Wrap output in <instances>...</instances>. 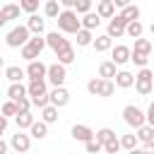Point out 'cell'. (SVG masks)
Instances as JSON below:
<instances>
[{
    "label": "cell",
    "instance_id": "6da1fadb",
    "mask_svg": "<svg viewBox=\"0 0 154 154\" xmlns=\"http://www.w3.org/2000/svg\"><path fill=\"white\" fill-rule=\"evenodd\" d=\"M55 22H58V31H63V34H77V29H82V19L75 12V7H63L58 12Z\"/></svg>",
    "mask_w": 154,
    "mask_h": 154
},
{
    "label": "cell",
    "instance_id": "7a4b0ae2",
    "mask_svg": "<svg viewBox=\"0 0 154 154\" xmlns=\"http://www.w3.org/2000/svg\"><path fill=\"white\" fill-rule=\"evenodd\" d=\"M132 87H135V91H137L140 96H149V94L154 91V72H152L147 65H144V67H140V72L135 75Z\"/></svg>",
    "mask_w": 154,
    "mask_h": 154
},
{
    "label": "cell",
    "instance_id": "3957f363",
    "mask_svg": "<svg viewBox=\"0 0 154 154\" xmlns=\"http://www.w3.org/2000/svg\"><path fill=\"white\" fill-rule=\"evenodd\" d=\"M29 36H31V31L26 29V24H17L14 29H10V31H7L5 43H7L10 48H22V46L29 41Z\"/></svg>",
    "mask_w": 154,
    "mask_h": 154
},
{
    "label": "cell",
    "instance_id": "277c9868",
    "mask_svg": "<svg viewBox=\"0 0 154 154\" xmlns=\"http://www.w3.org/2000/svg\"><path fill=\"white\" fill-rule=\"evenodd\" d=\"M123 120H125V125L128 128H140L142 123H147V118H144V111L140 108V106H135V103H128L125 108H123Z\"/></svg>",
    "mask_w": 154,
    "mask_h": 154
},
{
    "label": "cell",
    "instance_id": "5b68a950",
    "mask_svg": "<svg viewBox=\"0 0 154 154\" xmlns=\"http://www.w3.org/2000/svg\"><path fill=\"white\" fill-rule=\"evenodd\" d=\"M65 79H67V65H63V63H53V65H48V72H46V82L51 84V87H60V84H65Z\"/></svg>",
    "mask_w": 154,
    "mask_h": 154
},
{
    "label": "cell",
    "instance_id": "8992f818",
    "mask_svg": "<svg viewBox=\"0 0 154 154\" xmlns=\"http://www.w3.org/2000/svg\"><path fill=\"white\" fill-rule=\"evenodd\" d=\"M48 101H51L53 106H58V108L67 106V103H70V91L65 89V84H60V87H53V89L48 91Z\"/></svg>",
    "mask_w": 154,
    "mask_h": 154
},
{
    "label": "cell",
    "instance_id": "52a82bcc",
    "mask_svg": "<svg viewBox=\"0 0 154 154\" xmlns=\"http://www.w3.org/2000/svg\"><path fill=\"white\" fill-rule=\"evenodd\" d=\"M125 19L120 17V14H113L111 19H108V26H106V34L111 36V38H120V36H125Z\"/></svg>",
    "mask_w": 154,
    "mask_h": 154
},
{
    "label": "cell",
    "instance_id": "ba28073f",
    "mask_svg": "<svg viewBox=\"0 0 154 154\" xmlns=\"http://www.w3.org/2000/svg\"><path fill=\"white\" fill-rule=\"evenodd\" d=\"M24 72H26V77H29V79H46L48 65H46V63H41V60L36 58V60H29V63H26V70H24Z\"/></svg>",
    "mask_w": 154,
    "mask_h": 154
},
{
    "label": "cell",
    "instance_id": "9c48e42d",
    "mask_svg": "<svg viewBox=\"0 0 154 154\" xmlns=\"http://www.w3.org/2000/svg\"><path fill=\"white\" fill-rule=\"evenodd\" d=\"M67 43H70V38H65V34H63V31H58V29L46 34V48H51L53 53H55V51H60V48H63V46H67Z\"/></svg>",
    "mask_w": 154,
    "mask_h": 154
},
{
    "label": "cell",
    "instance_id": "30bf717a",
    "mask_svg": "<svg viewBox=\"0 0 154 154\" xmlns=\"http://www.w3.org/2000/svg\"><path fill=\"white\" fill-rule=\"evenodd\" d=\"M10 149H14V152H29L31 149V135H24L22 130H17V135L10 137Z\"/></svg>",
    "mask_w": 154,
    "mask_h": 154
},
{
    "label": "cell",
    "instance_id": "8fae6325",
    "mask_svg": "<svg viewBox=\"0 0 154 154\" xmlns=\"http://www.w3.org/2000/svg\"><path fill=\"white\" fill-rule=\"evenodd\" d=\"M70 135H72V140L75 142H87V140H91L94 137V130L89 128V125H84V123H77V125H72V130H70Z\"/></svg>",
    "mask_w": 154,
    "mask_h": 154
},
{
    "label": "cell",
    "instance_id": "7c38bea8",
    "mask_svg": "<svg viewBox=\"0 0 154 154\" xmlns=\"http://www.w3.org/2000/svg\"><path fill=\"white\" fill-rule=\"evenodd\" d=\"M111 60H113L116 65H125V63H130V48L123 46V43L111 46Z\"/></svg>",
    "mask_w": 154,
    "mask_h": 154
},
{
    "label": "cell",
    "instance_id": "4fadbf2b",
    "mask_svg": "<svg viewBox=\"0 0 154 154\" xmlns=\"http://www.w3.org/2000/svg\"><path fill=\"white\" fill-rule=\"evenodd\" d=\"M26 94H29V99L41 96V94H48V82H46V79H29Z\"/></svg>",
    "mask_w": 154,
    "mask_h": 154
},
{
    "label": "cell",
    "instance_id": "5bb4252c",
    "mask_svg": "<svg viewBox=\"0 0 154 154\" xmlns=\"http://www.w3.org/2000/svg\"><path fill=\"white\" fill-rule=\"evenodd\" d=\"M26 29H29L31 34H43V31H46V19L38 17L36 12H31V14L26 17Z\"/></svg>",
    "mask_w": 154,
    "mask_h": 154
},
{
    "label": "cell",
    "instance_id": "9a60e30c",
    "mask_svg": "<svg viewBox=\"0 0 154 154\" xmlns=\"http://www.w3.org/2000/svg\"><path fill=\"white\" fill-rule=\"evenodd\" d=\"M96 14H99L101 19H111V17L116 14L113 0H96Z\"/></svg>",
    "mask_w": 154,
    "mask_h": 154
},
{
    "label": "cell",
    "instance_id": "2e32d148",
    "mask_svg": "<svg viewBox=\"0 0 154 154\" xmlns=\"http://www.w3.org/2000/svg\"><path fill=\"white\" fill-rule=\"evenodd\" d=\"M113 82H116V87H118V89H130V87H132V82H135V75H132V72H128V70H118V72H116V77H113Z\"/></svg>",
    "mask_w": 154,
    "mask_h": 154
},
{
    "label": "cell",
    "instance_id": "e0dca14e",
    "mask_svg": "<svg viewBox=\"0 0 154 154\" xmlns=\"http://www.w3.org/2000/svg\"><path fill=\"white\" fill-rule=\"evenodd\" d=\"M91 46H94V51H96V53H106V51H111V46H113V38H111L108 34H99V36H94Z\"/></svg>",
    "mask_w": 154,
    "mask_h": 154
},
{
    "label": "cell",
    "instance_id": "ac0fdd59",
    "mask_svg": "<svg viewBox=\"0 0 154 154\" xmlns=\"http://www.w3.org/2000/svg\"><path fill=\"white\" fill-rule=\"evenodd\" d=\"M120 149H128V152H140V140L135 132H128V135H120Z\"/></svg>",
    "mask_w": 154,
    "mask_h": 154
},
{
    "label": "cell",
    "instance_id": "d6986e66",
    "mask_svg": "<svg viewBox=\"0 0 154 154\" xmlns=\"http://www.w3.org/2000/svg\"><path fill=\"white\" fill-rule=\"evenodd\" d=\"M55 58H58V63H63V65H72V63H75V48H72V43H67V46H63L60 51H55Z\"/></svg>",
    "mask_w": 154,
    "mask_h": 154
},
{
    "label": "cell",
    "instance_id": "ffe728a7",
    "mask_svg": "<svg viewBox=\"0 0 154 154\" xmlns=\"http://www.w3.org/2000/svg\"><path fill=\"white\" fill-rule=\"evenodd\" d=\"M79 19H82V26H84V29H91V31L99 29V24H101V17H99L96 12H91V10L84 12V14H79Z\"/></svg>",
    "mask_w": 154,
    "mask_h": 154
},
{
    "label": "cell",
    "instance_id": "44dd1931",
    "mask_svg": "<svg viewBox=\"0 0 154 154\" xmlns=\"http://www.w3.org/2000/svg\"><path fill=\"white\" fill-rule=\"evenodd\" d=\"M75 41H77V46H79V48H87V46H91V41H94V31L82 26V29H77Z\"/></svg>",
    "mask_w": 154,
    "mask_h": 154
},
{
    "label": "cell",
    "instance_id": "7402d4cb",
    "mask_svg": "<svg viewBox=\"0 0 154 154\" xmlns=\"http://www.w3.org/2000/svg\"><path fill=\"white\" fill-rule=\"evenodd\" d=\"M38 111H41V120H43V123H48V125L58 123V106L46 103V106H43V108H38Z\"/></svg>",
    "mask_w": 154,
    "mask_h": 154
},
{
    "label": "cell",
    "instance_id": "603a6c76",
    "mask_svg": "<svg viewBox=\"0 0 154 154\" xmlns=\"http://www.w3.org/2000/svg\"><path fill=\"white\" fill-rule=\"evenodd\" d=\"M34 120H36V118L31 116V111H19V113L14 116V123H17V130H29Z\"/></svg>",
    "mask_w": 154,
    "mask_h": 154
},
{
    "label": "cell",
    "instance_id": "cb8c5ba5",
    "mask_svg": "<svg viewBox=\"0 0 154 154\" xmlns=\"http://www.w3.org/2000/svg\"><path fill=\"white\" fill-rule=\"evenodd\" d=\"M116 72H118V65H116L113 60H103V63L99 65V77H103V79H113Z\"/></svg>",
    "mask_w": 154,
    "mask_h": 154
},
{
    "label": "cell",
    "instance_id": "d4e9b609",
    "mask_svg": "<svg viewBox=\"0 0 154 154\" xmlns=\"http://www.w3.org/2000/svg\"><path fill=\"white\" fill-rule=\"evenodd\" d=\"M29 135H31L34 140H43V137L48 135V123H43V120H34L31 128H29Z\"/></svg>",
    "mask_w": 154,
    "mask_h": 154
},
{
    "label": "cell",
    "instance_id": "484cf974",
    "mask_svg": "<svg viewBox=\"0 0 154 154\" xmlns=\"http://www.w3.org/2000/svg\"><path fill=\"white\" fill-rule=\"evenodd\" d=\"M19 12H22V7L19 5H14V2H5L2 7H0V14L10 22V19H19Z\"/></svg>",
    "mask_w": 154,
    "mask_h": 154
},
{
    "label": "cell",
    "instance_id": "4316f807",
    "mask_svg": "<svg viewBox=\"0 0 154 154\" xmlns=\"http://www.w3.org/2000/svg\"><path fill=\"white\" fill-rule=\"evenodd\" d=\"M140 14H142V10L137 7V5H125V7H120V17L125 19V22H132V19H140Z\"/></svg>",
    "mask_w": 154,
    "mask_h": 154
},
{
    "label": "cell",
    "instance_id": "83f0119b",
    "mask_svg": "<svg viewBox=\"0 0 154 154\" xmlns=\"http://www.w3.org/2000/svg\"><path fill=\"white\" fill-rule=\"evenodd\" d=\"M125 34H128L130 38H137V36H142V34H144V24H142L140 19H132V22H128V24H125Z\"/></svg>",
    "mask_w": 154,
    "mask_h": 154
},
{
    "label": "cell",
    "instance_id": "f1b7e54d",
    "mask_svg": "<svg viewBox=\"0 0 154 154\" xmlns=\"http://www.w3.org/2000/svg\"><path fill=\"white\" fill-rule=\"evenodd\" d=\"M5 77H7L10 82H22V79L26 77V72H24L19 65H7V67H5Z\"/></svg>",
    "mask_w": 154,
    "mask_h": 154
},
{
    "label": "cell",
    "instance_id": "f546056e",
    "mask_svg": "<svg viewBox=\"0 0 154 154\" xmlns=\"http://www.w3.org/2000/svg\"><path fill=\"white\" fill-rule=\"evenodd\" d=\"M22 96H26V87L22 84V82H10V87H7V99H22Z\"/></svg>",
    "mask_w": 154,
    "mask_h": 154
},
{
    "label": "cell",
    "instance_id": "4dcf8cb0",
    "mask_svg": "<svg viewBox=\"0 0 154 154\" xmlns=\"http://www.w3.org/2000/svg\"><path fill=\"white\" fill-rule=\"evenodd\" d=\"M135 135H137V140H140V144H142V142H147V140L154 137V128H152L149 123H142L140 128H135Z\"/></svg>",
    "mask_w": 154,
    "mask_h": 154
},
{
    "label": "cell",
    "instance_id": "1f68e13d",
    "mask_svg": "<svg viewBox=\"0 0 154 154\" xmlns=\"http://www.w3.org/2000/svg\"><path fill=\"white\" fill-rule=\"evenodd\" d=\"M152 48H154V46H152V41H149V38H142V36H137V38H135V46H132V51L149 55V53H152Z\"/></svg>",
    "mask_w": 154,
    "mask_h": 154
},
{
    "label": "cell",
    "instance_id": "d6a6232c",
    "mask_svg": "<svg viewBox=\"0 0 154 154\" xmlns=\"http://www.w3.org/2000/svg\"><path fill=\"white\" fill-rule=\"evenodd\" d=\"M60 10H63V7H60L58 0H46V5H43V14H46L48 19H55Z\"/></svg>",
    "mask_w": 154,
    "mask_h": 154
},
{
    "label": "cell",
    "instance_id": "836d02e7",
    "mask_svg": "<svg viewBox=\"0 0 154 154\" xmlns=\"http://www.w3.org/2000/svg\"><path fill=\"white\" fill-rule=\"evenodd\" d=\"M113 94H116V82H113V79H101V89H99V96L108 99V96H113Z\"/></svg>",
    "mask_w": 154,
    "mask_h": 154
},
{
    "label": "cell",
    "instance_id": "e575fe53",
    "mask_svg": "<svg viewBox=\"0 0 154 154\" xmlns=\"http://www.w3.org/2000/svg\"><path fill=\"white\" fill-rule=\"evenodd\" d=\"M0 113L7 116V118H14V116H17V103H14V99H7V101L0 106Z\"/></svg>",
    "mask_w": 154,
    "mask_h": 154
},
{
    "label": "cell",
    "instance_id": "d590c367",
    "mask_svg": "<svg viewBox=\"0 0 154 154\" xmlns=\"http://www.w3.org/2000/svg\"><path fill=\"white\" fill-rule=\"evenodd\" d=\"M130 63H135L137 67H144V65L149 63V55H144V53H137V51H132V48H130Z\"/></svg>",
    "mask_w": 154,
    "mask_h": 154
},
{
    "label": "cell",
    "instance_id": "8d00e7d4",
    "mask_svg": "<svg viewBox=\"0 0 154 154\" xmlns=\"http://www.w3.org/2000/svg\"><path fill=\"white\" fill-rule=\"evenodd\" d=\"M101 79H103V77H91V79L87 82V91H89L91 96H99V89H101Z\"/></svg>",
    "mask_w": 154,
    "mask_h": 154
},
{
    "label": "cell",
    "instance_id": "74e56055",
    "mask_svg": "<svg viewBox=\"0 0 154 154\" xmlns=\"http://www.w3.org/2000/svg\"><path fill=\"white\" fill-rule=\"evenodd\" d=\"M103 152H108V154H116V152H120V140L113 135L108 142H103Z\"/></svg>",
    "mask_w": 154,
    "mask_h": 154
},
{
    "label": "cell",
    "instance_id": "f35d334b",
    "mask_svg": "<svg viewBox=\"0 0 154 154\" xmlns=\"http://www.w3.org/2000/svg\"><path fill=\"white\" fill-rule=\"evenodd\" d=\"M38 2H41V0H19V7H22V12L31 14V12L38 10Z\"/></svg>",
    "mask_w": 154,
    "mask_h": 154
},
{
    "label": "cell",
    "instance_id": "ab89813d",
    "mask_svg": "<svg viewBox=\"0 0 154 154\" xmlns=\"http://www.w3.org/2000/svg\"><path fill=\"white\" fill-rule=\"evenodd\" d=\"M113 135H116V132H113L111 128H101V130H96V132H94V137H96V140H99L101 144H103V142H108V140H111Z\"/></svg>",
    "mask_w": 154,
    "mask_h": 154
},
{
    "label": "cell",
    "instance_id": "60d3db41",
    "mask_svg": "<svg viewBox=\"0 0 154 154\" xmlns=\"http://www.w3.org/2000/svg\"><path fill=\"white\" fill-rule=\"evenodd\" d=\"M19 55H22V58H24V60H26V63H29V60H36V58H41V55H38V53H36V51H31V48H29V46H26V43H24V46H22V48H19Z\"/></svg>",
    "mask_w": 154,
    "mask_h": 154
},
{
    "label": "cell",
    "instance_id": "b9f144b4",
    "mask_svg": "<svg viewBox=\"0 0 154 154\" xmlns=\"http://www.w3.org/2000/svg\"><path fill=\"white\" fill-rule=\"evenodd\" d=\"M84 149H87V152H91V154H96V152H101V149H103V144H101L96 137H91V140H87V142H84Z\"/></svg>",
    "mask_w": 154,
    "mask_h": 154
},
{
    "label": "cell",
    "instance_id": "7bdbcfd3",
    "mask_svg": "<svg viewBox=\"0 0 154 154\" xmlns=\"http://www.w3.org/2000/svg\"><path fill=\"white\" fill-rule=\"evenodd\" d=\"M91 2H94V0H75V12H77V14L89 12V10H91Z\"/></svg>",
    "mask_w": 154,
    "mask_h": 154
},
{
    "label": "cell",
    "instance_id": "ee69618b",
    "mask_svg": "<svg viewBox=\"0 0 154 154\" xmlns=\"http://www.w3.org/2000/svg\"><path fill=\"white\" fill-rule=\"evenodd\" d=\"M14 103H17V113H19V111H31V99H29V94L22 96V99H17Z\"/></svg>",
    "mask_w": 154,
    "mask_h": 154
},
{
    "label": "cell",
    "instance_id": "f6af8a7d",
    "mask_svg": "<svg viewBox=\"0 0 154 154\" xmlns=\"http://www.w3.org/2000/svg\"><path fill=\"white\" fill-rule=\"evenodd\" d=\"M144 118H147V123H149V125L154 128V101H152V103L147 106V111H144Z\"/></svg>",
    "mask_w": 154,
    "mask_h": 154
},
{
    "label": "cell",
    "instance_id": "bcb514c9",
    "mask_svg": "<svg viewBox=\"0 0 154 154\" xmlns=\"http://www.w3.org/2000/svg\"><path fill=\"white\" fill-rule=\"evenodd\" d=\"M7 125H10V118H7V116H2V113H0V137H2V135H5V130H7Z\"/></svg>",
    "mask_w": 154,
    "mask_h": 154
},
{
    "label": "cell",
    "instance_id": "7dc6e473",
    "mask_svg": "<svg viewBox=\"0 0 154 154\" xmlns=\"http://www.w3.org/2000/svg\"><path fill=\"white\" fill-rule=\"evenodd\" d=\"M140 149H144V152H154V137L152 140H147V142H142V147Z\"/></svg>",
    "mask_w": 154,
    "mask_h": 154
},
{
    "label": "cell",
    "instance_id": "c3c4849f",
    "mask_svg": "<svg viewBox=\"0 0 154 154\" xmlns=\"http://www.w3.org/2000/svg\"><path fill=\"white\" fill-rule=\"evenodd\" d=\"M60 7H75V0H58Z\"/></svg>",
    "mask_w": 154,
    "mask_h": 154
},
{
    "label": "cell",
    "instance_id": "681fc988",
    "mask_svg": "<svg viewBox=\"0 0 154 154\" xmlns=\"http://www.w3.org/2000/svg\"><path fill=\"white\" fill-rule=\"evenodd\" d=\"M7 149H10V144H7V142H5V140H2V137H0V154H5V152H7Z\"/></svg>",
    "mask_w": 154,
    "mask_h": 154
},
{
    "label": "cell",
    "instance_id": "f907efd6",
    "mask_svg": "<svg viewBox=\"0 0 154 154\" xmlns=\"http://www.w3.org/2000/svg\"><path fill=\"white\" fill-rule=\"evenodd\" d=\"M113 5L116 7H125V5H130V0H113Z\"/></svg>",
    "mask_w": 154,
    "mask_h": 154
},
{
    "label": "cell",
    "instance_id": "816d5d0a",
    "mask_svg": "<svg viewBox=\"0 0 154 154\" xmlns=\"http://www.w3.org/2000/svg\"><path fill=\"white\" fill-rule=\"evenodd\" d=\"M5 24H7V19H5L2 14H0V26H5Z\"/></svg>",
    "mask_w": 154,
    "mask_h": 154
},
{
    "label": "cell",
    "instance_id": "f5cc1de1",
    "mask_svg": "<svg viewBox=\"0 0 154 154\" xmlns=\"http://www.w3.org/2000/svg\"><path fill=\"white\" fill-rule=\"evenodd\" d=\"M149 31H152V36H154V22H152V24H149Z\"/></svg>",
    "mask_w": 154,
    "mask_h": 154
},
{
    "label": "cell",
    "instance_id": "db71d44e",
    "mask_svg": "<svg viewBox=\"0 0 154 154\" xmlns=\"http://www.w3.org/2000/svg\"><path fill=\"white\" fill-rule=\"evenodd\" d=\"M2 65H5V60H2V55H0V67H2Z\"/></svg>",
    "mask_w": 154,
    "mask_h": 154
},
{
    "label": "cell",
    "instance_id": "11a10c76",
    "mask_svg": "<svg viewBox=\"0 0 154 154\" xmlns=\"http://www.w3.org/2000/svg\"><path fill=\"white\" fill-rule=\"evenodd\" d=\"M152 72H154V70H152Z\"/></svg>",
    "mask_w": 154,
    "mask_h": 154
}]
</instances>
